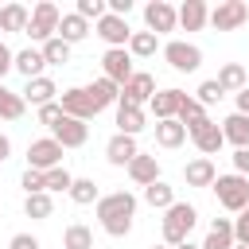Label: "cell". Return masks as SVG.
Returning a JSON list of instances; mask_svg holds the SVG:
<instances>
[{
  "label": "cell",
  "mask_w": 249,
  "mask_h": 249,
  "mask_svg": "<svg viewBox=\"0 0 249 249\" xmlns=\"http://www.w3.org/2000/svg\"><path fill=\"white\" fill-rule=\"evenodd\" d=\"M62 249H93V230L82 222H70L62 233Z\"/></svg>",
  "instance_id": "cell-32"
},
{
  "label": "cell",
  "mask_w": 249,
  "mask_h": 249,
  "mask_svg": "<svg viewBox=\"0 0 249 249\" xmlns=\"http://www.w3.org/2000/svg\"><path fill=\"white\" fill-rule=\"evenodd\" d=\"M198 249H233V218H214L210 233Z\"/></svg>",
  "instance_id": "cell-22"
},
{
  "label": "cell",
  "mask_w": 249,
  "mask_h": 249,
  "mask_svg": "<svg viewBox=\"0 0 249 249\" xmlns=\"http://www.w3.org/2000/svg\"><path fill=\"white\" fill-rule=\"evenodd\" d=\"M233 175H245L249 179V148H237L233 152Z\"/></svg>",
  "instance_id": "cell-44"
},
{
  "label": "cell",
  "mask_w": 249,
  "mask_h": 249,
  "mask_svg": "<svg viewBox=\"0 0 249 249\" xmlns=\"http://www.w3.org/2000/svg\"><path fill=\"white\" fill-rule=\"evenodd\" d=\"M214 31H237L249 23V4L245 0H218V8H210V19H206Z\"/></svg>",
  "instance_id": "cell-6"
},
{
  "label": "cell",
  "mask_w": 249,
  "mask_h": 249,
  "mask_svg": "<svg viewBox=\"0 0 249 249\" xmlns=\"http://www.w3.org/2000/svg\"><path fill=\"white\" fill-rule=\"evenodd\" d=\"M74 12H78V16L86 19V23H89V19L97 23V19H101V16L109 12V8H105V0H78V8H74Z\"/></svg>",
  "instance_id": "cell-39"
},
{
  "label": "cell",
  "mask_w": 249,
  "mask_h": 249,
  "mask_svg": "<svg viewBox=\"0 0 249 249\" xmlns=\"http://www.w3.org/2000/svg\"><path fill=\"white\" fill-rule=\"evenodd\" d=\"M27 19H31V12L23 4H4L0 8V31H27Z\"/></svg>",
  "instance_id": "cell-27"
},
{
  "label": "cell",
  "mask_w": 249,
  "mask_h": 249,
  "mask_svg": "<svg viewBox=\"0 0 249 249\" xmlns=\"http://www.w3.org/2000/svg\"><path fill=\"white\" fill-rule=\"evenodd\" d=\"M179 97H183V89H156L152 101H148V109L156 113V121H171L179 113Z\"/></svg>",
  "instance_id": "cell-21"
},
{
  "label": "cell",
  "mask_w": 249,
  "mask_h": 249,
  "mask_svg": "<svg viewBox=\"0 0 249 249\" xmlns=\"http://www.w3.org/2000/svg\"><path fill=\"white\" fill-rule=\"evenodd\" d=\"M144 202H148L152 210H167V206L175 202V187H167L163 179H156L152 187H144Z\"/></svg>",
  "instance_id": "cell-30"
},
{
  "label": "cell",
  "mask_w": 249,
  "mask_h": 249,
  "mask_svg": "<svg viewBox=\"0 0 249 249\" xmlns=\"http://www.w3.org/2000/svg\"><path fill=\"white\" fill-rule=\"evenodd\" d=\"M66 195H70V198H74L78 206H93V202L101 198V195H97V183H93V179H74Z\"/></svg>",
  "instance_id": "cell-35"
},
{
  "label": "cell",
  "mask_w": 249,
  "mask_h": 249,
  "mask_svg": "<svg viewBox=\"0 0 249 249\" xmlns=\"http://www.w3.org/2000/svg\"><path fill=\"white\" fill-rule=\"evenodd\" d=\"M97 35L109 43V51H117V47H128V39H132V27H128V19H121V16H101L97 19Z\"/></svg>",
  "instance_id": "cell-13"
},
{
  "label": "cell",
  "mask_w": 249,
  "mask_h": 249,
  "mask_svg": "<svg viewBox=\"0 0 249 249\" xmlns=\"http://www.w3.org/2000/svg\"><path fill=\"white\" fill-rule=\"evenodd\" d=\"M214 195H218V206H226L230 214H241L249 206V179L245 175H218Z\"/></svg>",
  "instance_id": "cell-4"
},
{
  "label": "cell",
  "mask_w": 249,
  "mask_h": 249,
  "mask_svg": "<svg viewBox=\"0 0 249 249\" xmlns=\"http://www.w3.org/2000/svg\"><path fill=\"white\" fill-rule=\"evenodd\" d=\"M54 93H58V86L43 74V78H31V82L23 86V93H19V97H23V101H31L35 109H43V105H51V101H54Z\"/></svg>",
  "instance_id": "cell-17"
},
{
  "label": "cell",
  "mask_w": 249,
  "mask_h": 249,
  "mask_svg": "<svg viewBox=\"0 0 249 249\" xmlns=\"http://www.w3.org/2000/svg\"><path fill=\"white\" fill-rule=\"evenodd\" d=\"M175 249H198V245H195V241H183V245H175Z\"/></svg>",
  "instance_id": "cell-48"
},
{
  "label": "cell",
  "mask_w": 249,
  "mask_h": 249,
  "mask_svg": "<svg viewBox=\"0 0 249 249\" xmlns=\"http://www.w3.org/2000/svg\"><path fill=\"white\" fill-rule=\"evenodd\" d=\"M144 23H148L152 35H163V31H175V27H179L175 8H171L167 0H152V4H144Z\"/></svg>",
  "instance_id": "cell-11"
},
{
  "label": "cell",
  "mask_w": 249,
  "mask_h": 249,
  "mask_svg": "<svg viewBox=\"0 0 249 249\" xmlns=\"http://www.w3.org/2000/svg\"><path fill=\"white\" fill-rule=\"evenodd\" d=\"M43 66H47V62H43V51H35V47L19 51V54H16V62H12V70H19L27 82H31V78H43Z\"/></svg>",
  "instance_id": "cell-25"
},
{
  "label": "cell",
  "mask_w": 249,
  "mask_h": 249,
  "mask_svg": "<svg viewBox=\"0 0 249 249\" xmlns=\"http://www.w3.org/2000/svg\"><path fill=\"white\" fill-rule=\"evenodd\" d=\"M89 93H93L101 105H113V101L121 97V86H117V82H109V78H97V82L89 86Z\"/></svg>",
  "instance_id": "cell-38"
},
{
  "label": "cell",
  "mask_w": 249,
  "mask_h": 249,
  "mask_svg": "<svg viewBox=\"0 0 249 249\" xmlns=\"http://www.w3.org/2000/svg\"><path fill=\"white\" fill-rule=\"evenodd\" d=\"M163 58H167L171 70H179V74H195V70L202 66V51H198L195 43H183V39H171V43L163 47Z\"/></svg>",
  "instance_id": "cell-9"
},
{
  "label": "cell",
  "mask_w": 249,
  "mask_h": 249,
  "mask_svg": "<svg viewBox=\"0 0 249 249\" xmlns=\"http://www.w3.org/2000/svg\"><path fill=\"white\" fill-rule=\"evenodd\" d=\"M8 156H12V140H8V136H4V132H0V163H4V160H8Z\"/></svg>",
  "instance_id": "cell-47"
},
{
  "label": "cell",
  "mask_w": 249,
  "mask_h": 249,
  "mask_svg": "<svg viewBox=\"0 0 249 249\" xmlns=\"http://www.w3.org/2000/svg\"><path fill=\"white\" fill-rule=\"evenodd\" d=\"M187 136H191V144L210 160V156H218L222 152V128H218V121H210V117H198V121H191L187 124Z\"/></svg>",
  "instance_id": "cell-7"
},
{
  "label": "cell",
  "mask_w": 249,
  "mask_h": 249,
  "mask_svg": "<svg viewBox=\"0 0 249 249\" xmlns=\"http://www.w3.org/2000/svg\"><path fill=\"white\" fill-rule=\"evenodd\" d=\"M128 179H132L136 187H152V183L160 179V160H156V156H144V152H140V156H136V160L128 163Z\"/></svg>",
  "instance_id": "cell-18"
},
{
  "label": "cell",
  "mask_w": 249,
  "mask_h": 249,
  "mask_svg": "<svg viewBox=\"0 0 249 249\" xmlns=\"http://www.w3.org/2000/svg\"><path fill=\"white\" fill-rule=\"evenodd\" d=\"M183 140H187V128H183L175 117H171V121H156V144H160V148H179Z\"/></svg>",
  "instance_id": "cell-26"
},
{
  "label": "cell",
  "mask_w": 249,
  "mask_h": 249,
  "mask_svg": "<svg viewBox=\"0 0 249 249\" xmlns=\"http://www.w3.org/2000/svg\"><path fill=\"white\" fill-rule=\"evenodd\" d=\"M58 19H62V12H58L51 0H39V4L31 8V19H27V31H23V35H31V39L43 47L47 39H54V31H58Z\"/></svg>",
  "instance_id": "cell-5"
},
{
  "label": "cell",
  "mask_w": 249,
  "mask_h": 249,
  "mask_svg": "<svg viewBox=\"0 0 249 249\" xmlns=\"http://www.w3.org/2000/svg\"><path fill=\"white\" fill-rule=\"evenodd\" d=\"M58 121H62V105H58V101H51V105H43V109H39V124L54 128Z\"/></svg>",
  "instance_id": "cell-42"
},
{
  "label": "cell",
  "mask_w": 249,
  "mask_h": 249,
  "mask_svg": "<svg viewBox=\"0 0 249 249\" xmlns=\"http://www.w3.org/2000/svg\"><path fill=\"white\" fill-rule=\"evenodd\" d=\"M218 128H222V140H226V144H233V148H249V117L230 113Z\"/></svg>",
  "instance_id": "cell-20"
},
{
  "label": "cell",
  "mask_w": 249,
  "mask_h": 249,
  "mask_svg": "<svg viewBox=\"0 0 249 249\" xmlns=\"http://www.w3.org/2000/svg\"><path fill=\"white\" fill-rule=\"evenodd\" d=\"M152 249H171V245H152Z\"/></svg>",
  "instance_id": "cell-49"
},
{
  "label": "cell",
  "mask_w": 249,
  "mask_h": 249,
  "mask_svg": "<svg viewBox=\"0 0 249 249\" xmlns=\"http://www.w3.org/2000/svg\"><path fill=\"white\" fill-rule=\"evenodd\" d=\"M195 93H198V97H195V101H198V105H202V109H206V105H214V101H222V86H218V82H214V78H210V82H202V86H198V89H195Z\"/></svg>",
  "instance_id": "cell-40"
},
{
  "label": "cell",
  "mask_w": 249,
  "mask_h": 249,
  "mask_svg": "<svg viewBox=\"0 0 249 249\" xmlns=\"http://www.w3.org/2000/svg\"><path fill=\"white\" fill-rule=\"evenodd\" d=\"M101 78H109V82H117V86H124L128 78H132V54L124 51V47H117V51H105L101 54Z\"/></svg>",
  "instance_id": "cell-12"
},
{
  "label": "cell",
  "mask_w": 249,
  "mask_h": 249,
  "mask_svg": "<svg viewBox=\"0 0 249 249\" xmlns=\"http://www.w3.org/2000/svg\"><path fill=\"white\" fill-rule=\"evenodd\" d=\"M198 117H206V109H202L191 93H183V97H179V113H175V121L187 128V124H191V121H198Z\"/></svg>",
  "instance_id": "cell-37"
},
{
  "label": "cell",
  "mask_w": 249,
  "mask_h": 249,
  "mask_svg": "<svg viewBox=\"0 0 249 249\" xmlns=\"http://www.w3.org/2000/svg\"><path fill=\"white\" fill-rule=\"evenodd\" d=\"M39 51H43V62H47V66H66V62H70V43H62L58 35L47 39Z\"/></svg>",
  "instance_id": "cell-33"
},
{
  "label": "cell",
  "mask_w": 249,
  "mask_h": 249,
  "mask_svg": "<svg viewBox=\"0 0 249 249\" xmlns=\"http://www.w3.org/2000/svg\"><path fill=\"white\" fill-rule=\"evenodd\" d=\"M58 105H62V117H74V121H93L105 105L89 93V86H74V89H62L58 93Z\"/></svg>",
  "instance_id": "cell-3"
},
{
  "label": "cell",
  "mask_w": 249,
  "mask_h": 249,
  "mask_svg": "<svg viewBox=\"0 0 249 249\" xmlns=\"http://www.w3.org/2000/svg\"><path fill=\"white\" fill-rule=\"evenodd\" d=\"M175 19H179L183 31H202L206 19H210V8H206L202 0H187L183 8H175Z\"/></svg>",
  "instance_id": "cell-16"
},
{
  "label": "cell",
  "mask_w": 249,
  "mask_h": 249,
  "mask_svg": "<svg viewBox=\"0 0 249 249\" xmlns=\"http://www.w3.org/2000/svg\"><path fill=\"white\" fill-rule=\"evenodd\" d=\"M195 222H198V210H195L191 202H171V206L163 210V245L175 249V245L191 241Z\"/></svg>",
  "instance_id": "cell-2"
},
{
  "label": "cell",
  "mask_w": 249,
  "mask_h": 249,
  "mask_svg": "<svg viewBox=\"0 0 249 249\" xmlns=\"http://www.w3.org/2000/svg\"><path fill=\"white\" fill-rule=\"evenodd\" d=\"M23 109H27V101H23L19 93L4 89V82H0V117H4V121H19Z\"/></svg>",
  "instance_id": "cell-34"
},
{
  "label": "cell",
  "mask_w": 249,
  "mask_h": 249,
  "mask_svg": "<svg viewBox=\"0 0 249 249\" xmlns=\"http://www.w3.org/2000/svg\"><path fill=\"white\" fill-rule=\"evenodd\" d=\"M19 187H23L27 195H39V191H43V171L27 167V171H23V179H19Z\"/></svg>",
  "instance_id": "cell-43"
},
{
  "label": "cell",
  "mask_w": 249,
  "mask_h": 249,
  "mask_svg": "<svg viewBox=\"0 0 249 249\" xmlns=\"http://www.w3.org/2000/svg\"><path fill=\"white\" fill-rule=\"evenodd\" d=\"M152 93H156V78H152V74H144V70H132V78L121 86V97H117V105L144 109V105L152 101Z\"/></svg>",
  "instance_id": "cell-8"
},
{
  "label": "cell",
  "mask_w": 249,
  "mask_h": 249,
  "mask_svg": "<svg viewBox=\"0 0 249 249\" xmlns=\"http://www.w3.org/2000/svg\"><path fill=\"white\" fill-rule=\"evenodd\" d=\"M51 140H58L62 148H82L89 140V124L86 121H74V117H62L54 128H51Z\"/></svg>",
  "instance_id": "cell-14"
},
{
  "label": "cell",
  "mask_w": 249,
  "mask_h": 249,
  "mask_svg": "<svg viewBox=\"0 0 249 249\" xmlns=\"http://www.w3.org/2000/svg\"><path fill=\"white\" fill-rule=\"evenodd\" d=\"M23 214H27V218H35V222H43V218H51V214H54V198H51L47 191L27 195V198H23Z\"/></svg>",
  "instance_id": "cell-31"
},
{
  "label": "cell",
  "mask_w": 249,
  "mask_h": 249,
  "mask_svg": "<svg viewBox=\"0 0 249 249\" xmlns=\"http://www.w3.org/2000/svg\"><path fill=\"white\" fill-rule=\"evenodd\" d=\"M156 47H160V35H152V31H132V39H128L124 51H128L132 58H152Z\"/></svg>",
  "instance_id": "cell-28"
},
{
  "label": "cell",
  "mask_w": 249,
  "mask_h": 249,
  "mask_svg": "<svg viewBox=\"0 0 249 249\" xmlns=\"http://www.w3.org/2000/svg\"><path fill=\"white\" fill-rule=\"evenodd\" d=\"M58 163H62V144H58V140L43 136V140H31V144H27V167L51 171V167H58Z\"/></svg>",
  "instance_id": "cell-10"
},
{
  "label": "cell",
  "mask_w": 249,
  "mask_h": 249,
  "mask_svg": "<svg viewBox=\"0 0 249 249\" xmlns=\"http://www.w3.org/2000/svg\"><path fill=\"white\" fill-rule=\"evenodd\" d=\"M183 179H187V187H214V179H218L214 160H206V156L191 160V163L183 167Z\"/></svg>",
  "instance_id": "cell-19"
},
{
  "label": "cell",
  "mask_w": 249,
  "mask_h": 249,
  "mask_svg": "<svg viewBox=\"0 0 249 249\" xmlns=\"http://www.w3.org/2000/svg\"><path fill=\"white\" fill-rule=\"evenodd\" d=\"M218 86H222V93H241L245 86H249V74H245V66L241 62H226L222 70H218V78H214Z\"/></svg>",
  "instance_id": "cell-24"
},
{
  "label": "cell",
  "mask_w": 249,
  "mask_h": 249,
  "mask_svg": "<svg viewBox=\"0 0 249 249\" xmlns=\"http://www.w3.org/2000/svg\"><path fill=\"white\" fill-rule=\"evenodd\" d=\"M136 156H140V148H136V136H124V132L109 136V144H105V160H109L113 167H128Z\"/></svg>",
  "instance_id": "cell-15"
},
{
  "label": "cell",
  "mask_w": 249,
  "mask_h": 249,
  "mask_svg": "<svg viewBox=\"0 0 249 249\" xmlns=\"http://www.w3.org/2000/svg\"><path fill=\"white\" fill-rule=\"evenodd\" d=\"M70 183H74V175L58 163V167H51V171H43V191L47 195H54V191H70Z\"/></svg>",
  "instance_id": "cell-36"
},
{
  "label": "cell",
  "mask_w": 249,
  "mask_h": 249,
  "mask_svg": "<svg viewBox=\"0 0 249 249\" xmlns=\"http://www.w3.org/2000/svg\"><path fill=\"white\" fill-rule=\"evenodd\" d=\"M93 210H97L101 230H105L109 237H128V230H132V214H136V195H128V191L101 195V198L93 202Z\"/></svg>",
  "instance_id": "cell-1"
},
{
  "label": "cell",
  "mask_w": 249,
  "mask_h": 249,
  "mask_svg": "<svg viewBox=\"0 0 249 249\" xmlns=\"http://www.w3.org/2000/svg\"><path fill=\"white\" fill-rule=\"evenodd\" d=\"M54 35H58L62 43H70V47H74V43H82V39L89 35V23H86L78 12H66V16L58 19V31H54Z\"/></svg>",
  "instance_id": "cell-23"
},
{
  "label": "cell",
  "mask_w": 249,
  "mask_h": 249,
  "mask_svg": "<svg viewBox=\"0 0 249 249\" xmlns=\"http://www.w3.org/2000/svg\"><path fill=\"white\" fill-rule=\"evenodd\" d=\"M233 245H249V206L233 218Z\"/></svg>",
  "instance_id": "cell-41"
},
{
  "label": "cell",
  "mask_w": 249,
  "mask_h": 249,
  "mask_svg": "<svg viewBox=\"0 0 249 249\" xmlns=\"http://www.w3.org/2000/svg\"><path fill=\"white\" fill-rule=\"evenodd\" d=\"M12 62H16V54H12V51H8L4 43H0V82H4V74L12 70Z\"/></svg>",
  "instance_id": "cell-46"
},
{
  "label": "cell",
  "mask_w": 249,
  "mask_h": 249,
  "mask_svg": "<svg viewBox=\"0 0 249 249\" xmlns=\"http://www.w3.org/2000/svg\"><path fill=\"white\" fill-rule=\"evenodd\" d=\"M140 128H144V109L117 105V132H124V136H136Z\"/></svg>",
  "instance_id": "cell-29"
},
{
  "label": "cell",
  "mask_w": 249,
  "mask_h": 249,
  "mask_svg": "<svg viewBox=\"0 0 249 249\" xmlns=\"http://www.w3.org/2000/svg\"><path fill=\"white\" fill-rule=\"evenodd\" d=\"M8 249H39V237H31V233H16V237L8 241Z\"/></svg>",
  "instance_id": "cell-45"
}]
</instances>
